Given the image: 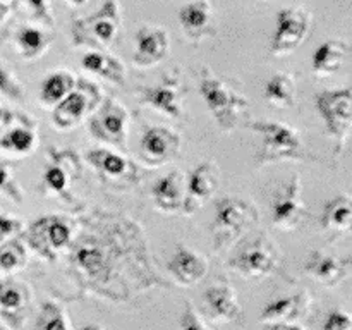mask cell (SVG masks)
<instances>
[{
	"label": "cell",
	"mask_w": 352,
	"mask_h": 330,
	"mask_svg": "<svg viewBox=\"0 0 352 330\" xmlns=\"http://www.w3.org/2000/svg\"><path fill=\"white\" fill-rule=\"evenodd\" d=\"M248 129L261 136V148L256 157V168L277 164L284 160H308L301 133L285 122L277 120H254L246 122Z\"/></svg>",
	"instance_id": "6da1fadb"
},
{
	"label": "cell",
	"mask_w": 352,
	"mask_h": 330,
	"mask_svg": "<svg viewBox=\"0 0 352 330\" xmlns=\"http://www.w3.org/2000/svg\"><path fill=\"white\" fill-rule=\"evenodd\" d=\"M120 26H122L120 3L117 0H105L89 16L72 19V45L74 47H91L95 50L109 48L116 41Z\"/></svg>",
	"instance_id": "7a4b0ae2"
},
{
	"label": "cell",
	"mask_w": 352,
	"mask_h": 330,
	"mask_svg": "<svg viewBox=\"0 0 352 330\" xmlns=\"http://www.w3.org/2000/svg\"><path fill=\"white\" fill-rule=\"evenodd\" d=\"M199 93L215 122L226 133L236 129L237 124L241 122V117L248 112V107H250L246 96L230 88L226 81L213 76L208 67L203 69Z\"/></svg>",
	"instance_id": "3957f363"
},
{
	"label": "cell",
	"mask_w": 352,
	"mask_h": 330,
	"mask_svg": "<svg viewBox=\"0 0 352 330\" xmlns=\"http://www.w3.org/2000/svg\"><path fill=\"white\" fill-rule=\"evenodd\" d=\"M260 213L250 201L234 196L219 199L213 219V246L215 251L230 246L250 227L258 223Z\"/></svg>",
	"instance_id": "277c9868"
},
{
	"label": "cell",
	"mask_w": 352,
	"mask_h": 330,
	"mask_svg": "<svg viewBox=\"0 0 352 330\" xmlns=\"http://www.w3.org/2000/svg\"><path fill=\"white\" fill-rule=\"evenodd\" d=\"M278 258L280 254L274 241L260 232L236 251L227 267L244 278H263L277 268Z\"/></svg>",
	"instance_id": "5b68a950"
},
{
	"label": "cell",
	"mask_w": 352,
	"mask_h": 330,
	"mask_svg": "<svg viewBox=\"0 0 352 330\" xmlns=\"http://www.w3.org/2000/svg\"><path fill=\"white\" fill-rule=\"evenodd\" d=\"M316 110L325 122L329 136L336 141V151L340 153L349 140L352 127V89H327L318 93Z\"/></svg>",
	"instance_id": "8992f818"
},
{
	"label": "cell",
	"mask_w": 352,
	"mask_h": 330,
	"mask_svg": "<svg viewBox=\"0 0 352 330\" xmlns=\"http://www.w3.org/2000/svg\"><path fill=\"white\" fill-rule=\"evenodd\" d=\"M103 102L102 91L88 79H76V88L65 98L55 103L52 110V122L57 129L69 131L81 124L86 113H91Z\"/></svg>",
	"instance_id": "52a82bcc"
},
{
	"label": "cell",
	"mask_w": 352,
	"mask_h": 330,
	"mask_svg": "<svg viewBox=\"0 0 352 330\" xmlns=\"http://www.w3.org/2000/svg\"><path fill=\"white\" fill-rule=\"evenodd\" d=\"M313 30V16L305 7H284L275 17V33L270 54L284 57L298 50Z\"/></svg>",
	"instance_id": "ba28073f"
},
{
	"label": "cell",
	"mask_w": 352,
	"mask_h": 330,
	"mask_svg": "<svg viewBox=\"0 0 352 330\" xmlns=\"http://www.w3.org/2000/svg\"><path fill=\"white\" fill-rule=\"evenodd\" d=\"M72 229L62 217L50 215L34 220L26 232V243L38 256L47 261L57 260L62 250L71 246Z\"/></svg>",
	"instance_id": "9c48e42d"
},
{
	"label": "cell",
	"mask_w": 352,
	"mask_h": 330,
	"mask_svg": "<svg viewBox=\"0 0 352 330\" xmlns=\"http://www.w3.org/2000/svg\"><path fill=\"white\" fill-rule=\"evenodd\" d=\"M129 112L116 98H105L88 119V129L96 140L127 151Z\"/></svg>",
	"instance_id": "30bf717a"
},
{
	"label": "cell",
	"mask_w": 352,
	"mask_h": 330,
	"mask_svg": "<svg viewBox=\"0 0 352 330\" xmlns=\"http://www.w3.org/2000/svg\"><path fill=\"white\" fill-rule=\"evenodd\" d=\"M305 215L301 177L299 174H294L272 195V220L278 229L294 230L298 229Z\"/></svg>",
	"instance_id": "8fae6325"
},
{
	"label": "cell",
	"mask_w": 352,
	"mask_h": 330,
	"mask_svg": "<svg viewBox=\"0 0 352 330\" xmlns=\"http://www.w3.org/2000/svg\"><path fill=\"white\" fill-rule=\"evenodd\" d=\"M140 102L151 107L164 116L179 119L182 117V98H181V69H172L168 74L162 78L157 85L138 89Z\"/></svg>",
	"instance_id": "7c38bea8"
},
{
	"label": "cell",
	"mask_w": 352,
	"mask_h": 330,
	"mask_svg": "<svg viewBox=\"0 0 352 330\" xmlns=\"http://www.w3.org/2000/svg\"><path fill=\"white\" fill-rule=\"evenodd\" d=\"M112 258L113 254L98 237H82L76 243L72 253V260L79 270L96 282H107L112 272Z\"/></svg>",
	"instance_id": "4fadbf2b"
},
{
	"label": "cell",
	"mask_w": 352,
	"mask_h": 330,
	"mask_svg": "<svg viewBox=\"0 0 352 330\" xmlns=\"http://www.w3.org/2000/svg\"><path fill=\"white\" fill-rule=\"evenodd\" d=\"M220 186V168L217 162L206 160L196 165L186 182V198L182 212L191 215L205 201H208Z\"/></svg>",
	"instance_id": "5bb4252c"
},
{
	"label": "cell",
	"mask_w": 352,
	"mask_h": 330,
	"mask_svg": "<svg viewBox=\"0 0 352 330\" xmlns=\"http://www.w3.org/2000/svg\"><path fill=\"white\" fill-rule=\"evenodd\" d=\"M181 150V136L175 131L164 126L148 127L141 138V155L151 167L168 164Z\"/></svg>",
	"instance_id": "9a60e30c"
},
{
	"label": "cell",
	"mask_w": 352,
	"mask_h": 330,
	"mask_svg": "<svg viewBox=\"0 0 352 330\" xmlns=\"http://www.w3.org/2000/svg\"><path fill=\"white\" fill-rule=\"evenodd\" d=\"M170 40L168 33L160 26L144 24L136 31V48H134L133 62L136 67H155L160 64L168 54Z\"/></svg>",
	"instance_id": "2e32d148"
},
{
	"label": "cell",
	"mask_w": 352,
	"mask_h": 330,
	"mask_svg": "<svg viewBox=\"0 0 352 330\" xmlns=\"http://www.w3.org/2000/svg\"><path fill=\"white\" fill-rule=\"evenodd\" d=\"M179 24L191 41L205 40L215 36V16L210 0H189L179 9Z\"/></svg>",
	"instance_id": "e0dca14e"
},
{
	"label": "cell",
	"mask_w": 352,
	"mask_h": 330,
	"mask_svg": "<svg viewBox=\"0 0 352 330\" xmlns=\"http://www.w3.org/2000/svg\"><path fill=\"white\" fill-rule=\"evenodd\" d=\"M203 301H205L206 315L212 322H239L241 315H243V308L237 301L236 291L227 282L210 285L203 294Z\"/></svg>",
	"instance_id": "ac0fdd59"
},
{
	"label": "cell",
	"mask_w": 352,
	"mask_h": 330,
	"mask_svg": "<svg viewBox=\"0 0 352 330\" xmlns=\"http://www.w3.org/2000/svg\"><path fill=\"white\" fill-rule=\"evenodd\" d=\"M351 270V260L346 258H337L332 254L322 253L318 250H313L309 256L306 258L305 272L309 277L315 278L320 284L327 285V287H336V285L342 284L347 278Z\"/></svg>",
	"instance_id": "d6986e66"
},
{
	"label": "cell",
	"mask_w": 352,
	"mask_h": 330,
	"mask_svg": "<svg viewBox=\"0 0 352 330\" xmlns=\"http://www.w3.org/2000/svg\"><path fill=\"white\" fill-rule=\"evenodd\" d=\"M167 268L179 285H192L206 275L208 260L198 251L177 244Z\"/></svg>",
	"instance_id": "ffe728a7"
},
{
	"label": "cell",
	"mask_w": 352,
	"mask_h": 330,
	"mask_svg": "<svg viewBox=\"0 0 352 330\" xmlns=\"http://www.w3.org/2000/svg\"><path fill=\"white\" fill-rule=\"evenodd\" d=\"M86 160L107 181H134L138 177V168L134 167L133 162L116 151L95 148L86 153Z\"/></svg>",
	"instance_id": "44dd1931"
},
{
	"label": "cell",
	"mask_w": 352,
	"mask_h": 330,
	"mask_svg": "<svg viewBox=\"0 0 352 330\" xmlns=\"http://www.w3.org/2000/svg\"><path fill=\"white\" fill-rule=\"evenodd\" d=\"M151 198L155 206L164 213H177L182 210L186 198V181L181 170L167 172L151 186Z\"/></svg>",
	"instance_id": "7402d4cb"
},
{
	"label": "cell",
	"mask_w": 352,
	"mask_h": 330,
	"mask_svg": "<svg viewBox=\"0 0 352 330\" xmlns=\"http://www.w3.org/2000/svg\"><path fill=\"white\" fill-rule=\"evenodd\" d=\"M54 41V31L45 26L24 24L14 34V47L24 60H36L43 57Z\"/></svg>",
	"instance_id": "603a6c76"
},
{
	"label": "cell",
	"mask_w": 352,
	"mask_h": 330,
	"mask_svg": "<svg viewBox=\"0 0 352 330\" xmlns=\"http://www.w3.org/2000/svg\"><path fill=\"white\" fill-rule=\"evenodd\" d=\"M349 54V43L339 38H329L313 54L311 67L318 78H329L336 74L346 62Z\"/></svg>",
	"instance_id": "cb8c5ba5"
},
{
	"label": "cell",
	"mask_w": 352,
	"mask_h": 330,
	"mask_svg": "<svg viewBox=\"0 0 352 330\" xmlns=\"http://www.w3.org/2000/svg\"><path fill=\"white\" fill-rule=\"evenodd\" d=\"M309 305H311V298L306 292L278 298L265 306L261 311V322L268 323V325L278 322H294L308 313Z\"/></svg>",
	"instance_id": "d4e9b609"
},
{
	"label": "cell",
	"mask_w": 352,
	"mask_h": 330,
	"mask_svg": "<svg viewBox=\"0 0 352 330\" xmlns=\"http://www.w3.org/2000/svg\"><path fill=\"white\" fill-rule=\"evenodd\" d=\"M81 65L85 71L112 82V85H126V67L117 57L103 52L93 50L82 55Z\"/></svg>",
	"instance_id": "484cf974"
},
{
	"label": "cell",
	"mask_w": 352,
	"mask_h": 330,
	"mask_svg": "<svg viewBox=\"0 0 352 330\" xmlns=\"http://www.w3.org/2000/svg\"><path fill=\"white\" fill-rule=\"evenodd\" d=\"M320 226L333 234L349 232L352 226V199L347 192H342L327 203L320 219Z\"/></svg>",
	"instance_id": "4316f807"
},
{
	"label": "cell",
	"mask_w": 352,
	"mask_h": 330,
	"mask_svg": "<svg viewBox=\"0 0 352 330\" xmlns=\"http://www.w3.org/2000/svg\"><path fill=\"white\" fill-rule=\"evenodd\" d=\"M296 91V79L291 72H275L265 85V100L277 109H292Z\"/></svg>",
	"instance_id": "83f0119b"
},
{
	"label": "cell",
	"mask_w": 352,
	"mask_h": 330,
	"mask_svg": "<svg viewBox=\"0 0 352 330\" xmlns=\"http://www.w3.org/2000/svg\"><path fill=\"white\" fill-rule=\"evenodd\" d=\"M30 302V291L26 285L12 280L0 278V311L9 318H19Z\"/></svg>",
	"instance_id": "f1b7e54d"
},
{
	"label": "cell",
	"mask_w": 352,
	"mask_h": 330,
	"mask_svg": "<svg viewBox=\"0 0 352 330\" xmlns=\"http://www.w3.org/2000/svg\"><path fill=\"white\" fill-rule=\"evenodd\" d=\"M76 88V78L65 69L55 71L48 74L41 81L40 86V102L45 107H54L55 103L60 102L62 98L69 95Z\"/></svg>",
	"instance_id": "f546056e"
},
{
	"label": "cell",
	"mask_w": 352,
	"mask_h": 330,
	"mask_svg": "<svg viewBox=\"0 0 352 330\" xmlns=\"http://www.w3.org/2000/svg\"><path fill=\"white\" fill-rule=\"evenodd\" d=\"M38 146V136L31 126H14L0 138V150L7 153L30 155Z\"/></svg>",
	"instance_id": "4dcf8cb0"
},
{
	"label": "cell",
	"mask_w": 352,
	"mask_h": 330,
	"mask_svg": "<svg viewBox=\"0 0 352 330\" xmlns=\"http://www.w3.org/2000/svg\"><path fill=\"white\" fill-rule=\"evenodd\" d=\"M28 261V251L19 239H9L0 244V274H14Z\"/></svg>",
	"instance_id": "1f68e13d"
},
{
	"label": "cell",
	"mask_w": 352,
	"mask_h": 330,
	"mask_svg": "<svg viewBox=\"0 0 352 330\" xmlns=\"http://www.w3.org/2000/svg\"><path fill=\"white\" fill-rule=\"evenodd\" d=\"M34 330H71L65 311L54 301H43L38 311Z\"/></svg>",
	"instance_id": "d6a6232c"
},
{
	"label": "cell",
	"mask_w": 352,
	"mask_h": 330,
	"mask_svg": "<svg viewBox=\"0 0 352 330\" xmlns=\"http://www.w3.org/2000/svg\"><path fill=\"white\" fill-rule=\"evenodd\" d=\"M43 182L48 189L58 196H64L69 192V172L67 168H62L58 164L48 165L43 172Z\"/></svg>",
	"instance_id": "836d02e7"
},
{
	"label": "cell",
	"mask_w": 352,
	"mask_h": 330,
	"mask_svg": "<svg viewBox=\"0 0 352 330\" xmlns=\"http://www.w3.org/2000/svg\"><path fill=\"white\" fill-rule=\"evenodd\" d=\"M0 95L9 100H14V102L24 100V88L14 78L12 72L7 69V65L2 60H0Z\"/></svg>",
	"instance_id": "e575fe53"
},
{
	"label": "cell",
	"mask_w": 352,
	"mask_h": 330,
	"mask_svg": "<svg viewBox=\"0 0 352 330\" xmlns=\"http://www.w3.org/2000/svg\"><path fill=\"white\" fill-rule=\"evenodd\" d=\"M26 9L30 10L31 19L36 21L40 26L45 28H54L55 26V17L52 14V7L48 0H23Z\"/></svg>",
	"instance_id": "d590c367"
},
{
	"label": "cell",
	"mask_w": 352,
	"mask_h": 330,
	"mask_svg": "<svg viewBox=\"0 0 352 330\" xmlns=\"http://www.w3.org/2000/svg\"><path fill=\"white\" fill-rule=\"evenodd\" d=\"M0 192L12 199L14 203L23 201V191L14 179L12 168L3 162H0Z\"/></svg>",
	"instance_id": "8d00e7d4"
},
{
	"label": "cell",
	"mask_w": 352,
	"mask_h": 330,
	"mask_svg": "<svg viewBox=\"0 0 352 330\" xmlns=\"http://www.w3.org/2000/svg\"><path fill=\"white\" fill-rule=\"evenodd\" d=\"M323 330H352V318L344 309H333L327 315Z\"/></svg>",
	"instance_id": "74e56055"
},
{
	"label": "cell",
	"mask_w": 352,
	"mask_h": 330,
	"mask_svg": "<svg viewBox=\"0 0 352 330\" xmlns=\"http://www.w3.org/2000/svg\"><path fill=\"white\" fill-rule=\"evenodd\" d=\"M21 230H23V222L19 219H14V217L0 213V244L12 239Z\"/></svg>",
	"instance_id": "f35d334b"
},
{
	"label": "cell",
	"mask_w": 352,
	"mask_h": 330,
	"mask_svg": "<svg viewBox=\"0 0 352 330\" xmlns=\"http://www.w3.org/2000/svg\"><path fill=\"white\" fill-rule=\"evenodd\" d=\"M181 330H208V327L199 318V315L196 313V309L192 308V305L189 301L184 306V311H182Z\"/></svg>",
	"instance_id": "ab89813d"
},
{
	"label": "cell",
	"mask_w": 352,
	"mask_h": 330,
	"mask_svg": "<svg viewBox=\"0 0 352 330\" xmlns=\"http://www.w3.org/2000/svg\"><path fill=\"white\" fill-rule=\"evenodd\" d=\"M268 330H305V327L292 322H278V323H270Z\"/></svg>",
	"instance_id": "60d3db41"
},
{
	"label": "cell",
	"mask_w": 352,
	"mask_h": 330,
	"mask_svg": "<svg viewBox=\"0 0 352 330\" xmlns=\"http://www.w3.org/2000/svg\"><path fill=\"white\" fill-rule=\"evenodd\" d=\"M12 120H14V113L10 112V110L0 107V129H3V127L9 126Z\"/></svg>",
	"instance_id": "b9f144b4"
},
{
	"label": "cell",
	"mask_w": 352,
	"mask_h": 330,
	"mask_svg": "<svg viewBox=\"0 0 352 330\" xmlns=\"http://www.w3.org/2000/svg\"><path fill=\"white\" fill-rule=\"evenodd\" d=\"M10 14V6L7 2H0V24H3V21L9 17Z\"/></svg>",
	"instance_id": "7bdbcfd3"
},
{
	"label": "cell",
	"mask_w": 352,
	"mask_h": 330,
	"mask_svg": "<svg viewBox=\"0 0 352 330\" xmlns=\"http://www.w3.org/2000/svg\"><path fill=\"white\" fill-rule=\"evenodd\" d=\"M65 2H67L69 6H72V7H82V6H86V3H88V0H65Z\"/></svg>",
	"instance_id": "ee69618b"
},
{
	"label": "cell",
	"mask_w": 352,
	"mask_h": 330,
	"mask_svg": "<svg viewBox=\"0 0 352 330\" xmlns=\"http://www.w3.org/2000/svg\"><path fill=\"white\" fill-rule=\"evenodd\" d=\"M81 330H103V329L98 325H86V327H82Z\"/></svg>",
	"instance_id": "f6af8a7d"
},
{
	"label": "cell",
	"mask_w": 352,
	"mask_h": 330,
	"mask_svg": "<svg viewBox=\"0 0 352 330\" xmlns=\"http://www.w3.org/2000/svg\"><path fill=\"white\" fill-rule=\"evenodd\" d=\"M0 330H6V329H3V327H2V325H0Z\"/></svg>",
	"instance_id": "bcb514c9"
},
{
	"label": "cell",
	"mask_w": 352,
	"mask_h": 330,
	"mask_svg": "<svg viewBox=\"0 0 352 330\" xmlns=\"http://www.w3.org/2000/svg\"><path fill=\"white\" fill-rule=\"evenodd\" d=\"M0 2H7V0H0Z\"/></svg>",
	"instance_id": "7dc6e473"
}]
</instances>
